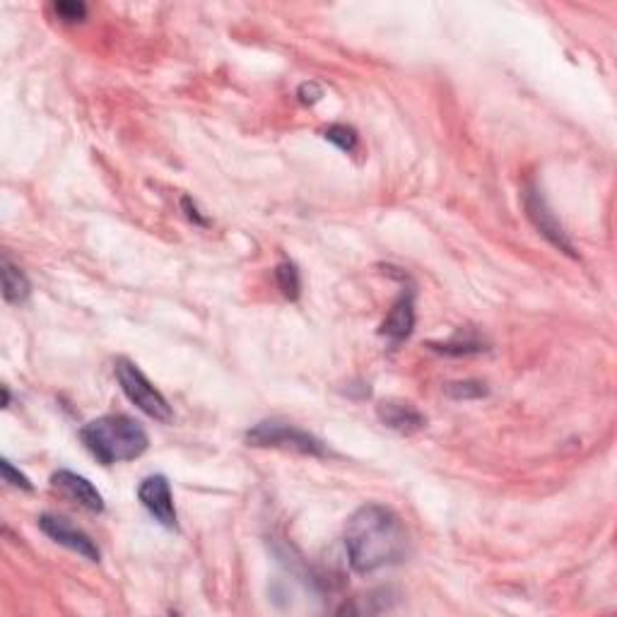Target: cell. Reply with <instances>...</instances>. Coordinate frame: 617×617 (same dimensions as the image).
<instances>
[{
	"instance_id": "5b68a950",
	"label": "cell",
	"mask_w": 617,
	"mask_h": 617,
	"mask_svg": "<svg viewBox=\"0 0 617 617\" xmlns=\"http://www.w3.org/2000/svg\"><path fill=\"white\" fill-rule=\"evenodd\" d=\"M524 208L528 213V220L533 222V227L538 229L540 234H543L548 242L555 246V249H560L562 254L577 258V249H574L572 239H569L567 229L562 227V222L557 220V215L552 213L548 201L543 198V193L538 191L536 186H528L524 193Z\"/></svg>"
},
{
	"instance_id": "3957f363",
	"label": "cell",
	"mask_w": 617,
	"mask_h": 617,
	"mask_svg": "<svg viewBox=\"0 0 617 617\" xmlns=\"http://www.w3.org/2000/svg\"><path fill=\"white\" fill-rule=\"evenodd\" d=\"M114 374L121 391L126 393V398L135 408L143 410L145 415L162 422V425H169V422L174 420L172 405L162 396L160 389H155V384H152L148 376L140 372L138 364L126 360V357H119V360L114 362Z\"/></svg>"
},
{
	"instance_id": "277c9868",
	"label": "cell",
	"mask_w": 617,
	"mask_h": 617,
	"mask_svg": "<svg viewBox=\"0 0 617 617\" xmlns=\"http://www.w3.org/2000/svg\"><path fill=\"white\" fill-rule=\"evenodd\" d=\"M246 442L249 446H273V449H290L304 456H326V444L321 439H316L314 434L299 430L295 425H287V422H275L266 420L258 422L256 427H251L246 432Z\"/></svg>"
},
{
	"instance_id": "7c38bea8",
	"label": "cell",
	"mask_w": 617,
	"mask_h": 617,
	"mask_svg": "<svg viewBox=\"0 0 617 617\" xmlns=\"http://www.w3.org/2000/svg\"><path fill=\"white\" fill-rule=\"evenodd\" d=\"M323 138L331 140L336 148H340L343 152H355L357 150V131L352 126H345V123H336V126L326 128V133H323Z\"/></svg>"
},
{
	"instance_id": "52a82bcc",
	"label": "cell",
	"mask_w": 617,
	"mask_h": 617,
	"mask_svg": "<svg viewBox=\"0 0 617 617\" xmlns=\"http://www.w3.org/2000/svg\"><path fill=\"white\" fill-rule=\"evenodd\" d=\"M138 499L145 509L150 511L152 519L164 528H176V507L172 497V487L164 475H150L138 487Z\"/></svg>"
},
{
	"instance_id": "8992f818",
	"label": "cell",
	"mask_w": 617,
	"mask_h": 617,
	"mask_svg": "<svg viewBox=\"0 0 617 617\" xmlns=\"http://www.w3.org/2000/svg\"><path fill=\"white\" fill-rule=\"evenodd\" d=\"M39 528L46 533V536L54 540V543L78 552V555L85 557V560H90V562L102 560V552H99L97 543H94V540L87 536L82 528L73 526L68 519H63V516L44 514L39 519Z\"/></svg>"
},
{
	"instance_id": "6da1fadb",
	"label": "cell",
	"mask_w": 617,
	"mask_h": 617,
	"mask_svg": "<svg viewBox=\"0 0 617 617\" xmlns=\"http://www.w3.org/2000/svg\"><path fill=\"white\" fill-rule=\"evenodd\" d=\"M345 552L357 574L396 567L410 552L401 516L384 504H364L345 524Z\"/></svg>"
},
{
	"instance_id": "9c48e42d",
	"label": "cell",
	"mask_w": 617,
	"mask_h": 617,
	"mask_svg": "<svg viewBox=\"0 0 617 617\" xmlns=\"http://www.w3.org/2000/svg\"><path fill=\"white\" fill-rule=\"evenodd\" d=\"M413 328H415V292L408 287V290H403L401 297L393 302L386 319L381 321L379 333L384 338L393 340V343H401V340L410 338Z\"/></svg>"
},
{
	"instance_id": "ac0fdd59",
	"label": "cell",
	"mask_w": 617,
	"mask_h": 617,
	"mask_svg": "<svg viewBox=\"0 0 617 617\" xmlns=\"http://www.w3.org/2000/svg\"><path fill=\"white\" fill-rule=\"evenodd\" d=\"M184 208H186V215H188V220L198 222V225H208V220H203V217H201V215H198L196 205H193V203H191V198H184Z\"/></svg>"
},
{
	"instance_id": "4fadbf2b",
	"label": "cell",
	"mask_w": 617,
	"mask_h": 617,
	"mask_svg": "<svg viewBox=\"0 0 617 617\" xmlns=\"http://www.w3.org/2000/svg\"><path fill=\"white\" fill-rule=\"evenodd\" d=\"M275 278H278V285L282 290V295L297 299L299 297V287H302V282H299V270L295 263H280L278 268H275Z\"/></svg>"
},
{
	"instance_id": "5bb4252c",
	"label": "cell",
	"mask_w": 617,
	"mask_h": 617,
	"mask_svg": "<svg viewBox=\"0 0 617 617\" xmlns=\"http://www.w3.org/2000/svg\"><path fill=\"white\" fill-rule=\"evenodd\" d=\"M446 393L456 401H470V398L487 396V386L483 381H456V384L446 386Z\"/></svg>"
},
{
	"instance_id": "9a60e30c",
	"label": "cell",
	"mask_w": 617,
	"mask_h": 617,
	"mask_svg": "<svg viewBox=\"0 0 617 617\" xmlns=\"http://www.w3.org/2000/svg\"><path fill=\"white\" fill-rule=\"evenodd\" d=\"M54 10H56V15L61 17L63 22H80V20H85V15H87V5L85 3H70V0L56 3Z\"/></svg>"
},
{
	"instance_id": "30bf717a",
	"label": "cell",
	"mask_w": 617,
	"mask_h": 617,
	"mask_svg": "<svg viewBox=\"0 0 617 617\" xmlns=\"http://www.w3.org/2000/svg\"><path fill=\"white\" fill-rule=\"evenodd\" d=\"M376 415L384 422L389 430H396L401 434H413L425 430L427 417L415 408V405L403 401H384L376 408Z\"/></svg>"
},
{
	"instance_id": "8fae6325",
	"label": "cell",
	"mask_w": 617,
	"mask_h": 617,
	"mask_svg": "<svg viewBox=\"0 0 617 617\" xmlns=\"http://www.w3.org/2000/svg\"><path fill=\"white\" fill-rule=\"evenodd\" d=\"M0 275H3V297H5V302H10V304L27 302V297H29V292H32V287H29L27 275L22 273L20 266H15V263L10 261L8 254H5L3 261H0Z\"/></svg>"
},
{
	"instance_id": "7a4b0ae2",
	"label": "cell",
	"mask_w": 617,
	"mask_h": 617,
	"mask_svg": "<svg viewBox=\"0 0 617 617\" xmlns=\"http://www.w3.org/2000/svg\"><path fill=\"white\" fill-rule=\"evenodd\" d=\"M85 449L104 466L135 461L148 451L150 437L138 420L128 415H104L80 430Z\"/></svg>"
},
{
	"instance_id": "e0dca14e",
	"label": "cell",
	"mask_w": 617,
	"mask_h": 617,
	"mask_svg": "<svg viewBox=\"0 0 617 617\" xmlns=\"http://www.w3.org/2000/svg\"><path fill=\"white\" fill-rule=\"evenodd\" d=\"M321 97H323V92H321V87L316 85V82H304V85L299 87V99H302L304 104L319 102Z\"/></svg>"
},
{
	"instance_id": "ba28073f",
	"label": "cell",
	"mask_w": 617,
	"mask_h": 617,
	"mask_svg": "<svg viewBox=\"0 0 617 617\" xmlns=\"http://www.w3.org/2000/svg\"><path fill=\"white\" fill-rule=\"evenodd\" d=\"M51 485L56 490H61L70 502L80 504L87 511H94V514H102L104 511V497L99 495V490L94 487L90 480L82 478V475L73 473V470H56L51 475Z\"/></svg>"
},
{
	"instance_id": "2e32d148",
	"label": "cell",
	"mask_w": 617,
	"mask_h": 617,
	"mask_svg": "<svg viewBox=\"0 0 617 617\" xmlns=\"http://www.w3.org/2000/svg\"><path fill=\"white\" fill-rule=\"evenodd\" d=\"M0 470H3V480L5 483H10L13 487H20V490H32V483H29V478L25 473H20V470H17L13 463L8 461V458H3V461H0Z\"/></svg>"
}]
</instances>
